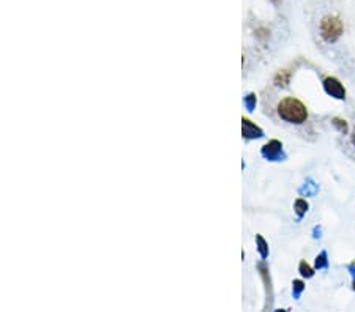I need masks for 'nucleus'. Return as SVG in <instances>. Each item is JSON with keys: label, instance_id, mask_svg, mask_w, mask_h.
I'll return each mask as SVG.
<instances>
[{"label": "nucleus", "instance_id": "f257e3e1", "mask_svg": "<svg viewBox=\"0 0 355 312\" xmlns=\"http://www.w3.org/2000/svg\"><path fill=\"white\" fill-rule=\"evenodd\" d=\"M278 115L287 123H295L300 125L306 122L308 119V111L305 108V104L295 99V98H284L278 104Z\"/></svg>", "mask_w": 355, "mask_h": 312}, {"label": "nucleus", "instance_id": "f03ea898", "mask_svg": "<svg viewBox=\"0 0 355 312\" xmlns=\"http://www.w3.org/2000/svg\"><path fill=\"white\" fill-rule=\"evenodd\" d=\"M343 35V22L336 16H325L321 21V36L327 43H335Z\"/></svg>", "mask_w": 355, "mask_h": 312}, {"label": "nucleus", "instance_id": "7ed1b4c3", "mask_svg": "<svg viewBox=\"0 0 355 312\" xmlns=\"http://www.w3.org/2000/svg\"><path fill=\"white\" fill-rule=\"evenodd\" d=\"M324 88L328 95H332L336 99H344L346 98V90L338 79L335 77H325L324 79Z\"/></svg>", "mask_w": 355, "mask_h": 312}, {"label": "nucleus", "instance_id": "20e7f679", "mask_svg": "<svg viewBox=\"0 0 355 312\" xmlns=\"http://www.w3.org/2000/svg\"><path fill=\"white\" fill-rule=\"evenodd\" d=\"M283 151V144L280 140H270L262 147V154L269 160H278Z\"/></svg>", "mask_w": 355, "mask_h": 312}, {"label": "nucleus", "instance_id": "39448f33", "mask_svg": "<svg viewBox=\"0 0 355 312\" xmlns=\"http://www.w3.org/2000/svg\"><path fill=\"white\" fill-rule=\"evenodd\" d=\"M242 133L246 139H256V137L262 136V129L257 125H254L251 120L243 119L242 120Z\"/></svg>", "mask_w": 355, "mask_h": 312}, {"label": "nucleus", "instance_id": "423d86ee", "mask_svg": "<svg viewBox=\"0 0 355 312\" xmlns=\"http://www.w3.org/2000/svg\"><path fill=\"white\" fill-rule=\"evenodd\" d=\"M294 208H295V213H297L298 216H303V215L308 212V203H306V200H303V199H298V200H295Z\"/></svg>", "mask_w": 355, "mask_h": 312}, {"label": "nucleus", "instance_id": "0eeeda50", "mask_svg": "<svg viewBox=\"0 0 355 312\" xmlns=\"http://www.w3.org/2000/svg\"><path fill=\"white\" fill-rule=\"evenodd\" d=\"M256 241H257V246H259L260 255H262V257H267V254H269V244L265 243V240L262 238L260 235H257V237H256Z\"/></svg>", "mask_w": 355, "mask_h": 312}, {"label": "nucleus", "instance_id": "6e6552de", "mask_svg": "<svg viewBox=\"0 0 355 312\" xmlns=\"http://www.w3.org/2000/svg\"><path fill=\"white\" fill-rule=\"evenodd\" d=\"M289 77H291V73H287V71H281L278 76H276L275 82H276V85H287V82H289Z\"/></svg>", "mask_w": 355, "mask_h": 312}, {"label": "nucleus", "instance_id": "1a4fd4ad", "mask_svg": "<svg viewBox=\"0 0 355 312\" xmlns=\"http://www.w3.org/2000/svg\"><path fill=\"white\" fill-rule=\"evenodd\" d=\"M298 270H300V273H301V276H305V278H313V275H314L313 268H311L306 262H301L300 267H298Z\"/></svg>", "mask_w": 355, "mask_h": 312}, {"label": "nucleus", "instance_id": "9d476101", "mask_svg": "<svg viewBox=\"0 0 355 312\" xmlns=\"http://www.w3.org/2000/svg\"><path fill=\"white\" fill-rule=\"evenodd\" d=\"M245 102H246V108H248L249 111H253V109L256 108V102H257V98H256V95H254V93H249V95L246 96Z\"/></svg>", "mask_w": 355, "mask_h": 312}, {"label": "nucleus", "instance_id": "9b49d317", "mask_svg": "<svg viewBox=\"0 0 355 312\" xmlns=\"http://www.w3.org/2000/svg\"><path fill=\"white\" fill-rule=\"evenodd\" d=\"M325 267H327V254L321 252L316 257V268H325Z\"/></svg>", "mask_w": 355, "mask_h": 312}, {"label": "nucleus", "instance_id": "f8f14e48", "mask_svg": "<svg viewBox=\"0 0 355 312\" xmlns=\"http://www.w3.org/2000/svg\"><path fill=\"white\" fill-rule=\"evenodd\" d=\"M333 125L339 129L341 133H346L347 131V123L344 120H341V119H333Z\"/></svg>", "mask_w": 355, "mask_h": 312}, {"label": "nucleus", "instance_id": "ddd939ff", "mask_svg": "<svg viewBox=\"0 0 355 312\" xmlns=\"http://www.w3.org/2000/svg\"><path fill=\"white\" fill-rule=\"evenodd\" d=\"M303 289H305V284L301 282V281H294V295L295 296H298L301 292H303Z\"/></svg>", "mask_w": 355, "mask_h": 312}, {"label": "nucleus", "instance_id": "4468645a", "mask_svg": "<svg viewBox=\"0 0 355 312\" xmlns=\"http://www.w3.org/2000/svg\"><path fill=\"white\" fill-rule=\"evenodd\" d=\"M352 144L355 145V129H353V134H352Z\"/></svg>", "mask_w": 355, "mask_h": 312}, {"label": "nucleus", "instance_id": "2eb2a0df", "mask_svg": "<svg viewBox=\"0 0 355 312\" xmlns=\"http://www.w3.org/2000/svg\"><path fill=\"white\" fill-rule=\"evenodd\" d=\"M273 2H275V4H278V2H280V0H273Z\"/></svg>", "mask_w": 355, "mask_h": 312}]
</instances>
